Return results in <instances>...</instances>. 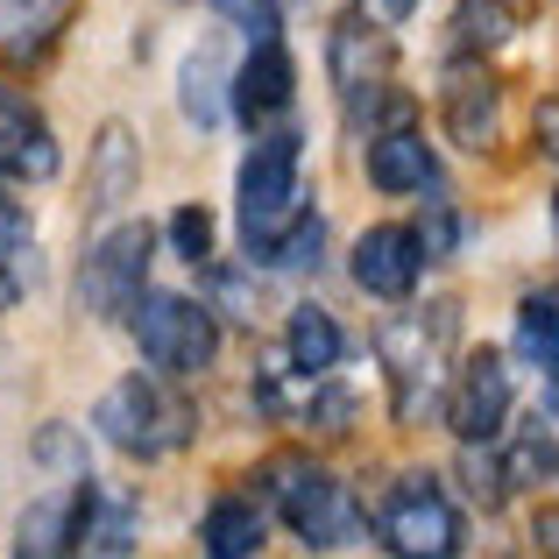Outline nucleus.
Instances as JSON below:
<instances>
[{"label":"nucleus","instance_id":"obj_16","mask_svg":"<svg viewBox=\"0 0 559 559\" xmlns=\"http://www.w3.org/2000/svg\"><path fill=\"white\" fill-rule=\"evenodd\" d=\"M496 128H503V99H496V79L489 71H461L447 85V135L461 150H489Z\"/></svg>","mask_w":559,"mask_h":559},{"label":"nucleus","instance_id":"obj_2","mask_svg":"<svg viewBox=\"0 0 559 559\" xmlns=\"http://www.w3.org/2000/svg\"><path fill=\"white\" fill-rule=\"evenodd\" d=\"M93 432L107 439L114 453H128V461H164V453H178L185 439L199 432V418H191V404L170 396L156 376H121L93 404Z\"/></svg>","mask_w":559,"mask_h":559},{"label":"nucleus","instance_id":"obj_26","mask_svg":"<svg viewBox=\"0 0 559 559\" xmlns=\"http://www.w3.org/2000/svg\"><path fill=\"white\" fill-rule=\"evenodd\" d=\"M164 234H170V248H178L185 262H213V213H205V205H178Z\"/></svg>","mask_w":559,"mask_h":559},{"label":"nucleus","instance_id":"obj_20","mask_svg":"<svg viewBox=\"0 0 559 559\" xmlns=\"http://www.w3.org/2000/svg\"><path fill=\"white\" fill-rule=\"evenodd\" d=\"M518 355L552 382V361H559V298L552 290H532L518 305Z\"/></svg>","mask_w":559,"mask_h":559},{"label":"nucleus","instance_id":"obj_9","mask_svg":"<svg viewBox=\"0 0 559 559\" xmlns=\"http://www.w3.org/2000/svg\"><path fill=\"white\" fill-rule=\"evenodd\" d=\"M290 93H298V64H290L284 36H255L248 64H241V71H227V99H234V114H241L248 128L276 121V114L290 107Z\"/></svg>","mask_w":559,"mask_h":559},{"label":"nucleus","instance_id":"obj_7","mask_svg":"<svg viewBox=\"0 0 559 559\" xmlns=\"http://www.w3.org/2000/svg\"><path fill=\"white\" fill-rule=\"evenodd\" d=\"M150 248H156V234L142 219H121V227L99 234L79 262V312L128 319V305L150 290Z\"/></svg>","mask_w":559,"mask_h":559},{"label":"nucleus","instance_id":"obj_13","mask_svg":"<svg viewBox=\"0 0 559 559\" xmlns=\"http://www.w3.org/2000/svg\"><path fill=\"white\" fill-rule=\"evenodd\" d=\"M142 185V142L128 121H107L93 135V156H85V213H114L121 199H135Z\"/></svg>","mask_w":559,"mask_h":559},{"label":"nucleus","instance_id":"obj_15","mask_svg":"<svg viewBox=\"0 0 559 559\" xmlns=\"http://www.w3.org/2000/svg\"><path fill=\"white\" fill-rule=\"evenodd\" d=\"M333 79H341L347 107L376 99L382 85H390V43L369 36V22H341L333 28Z\"/></svg>","mask_w":559,"mask_h":559},{"label":"nucleus","instance_id":"obj_18","mask_svg":"<svg viewBox=\"0 0 559 559\" xmlns=\"http://www.w3.org/2000/svg\"><path fill=\"white\" fill-rule=\"evenodd\" d=\"M178 107H185V121L199 128V135H213L219 114H227V64H219V43L213 36L185 57V71H178Z\"/></svg>","mask_w":559,"mask_h":559},{"label":"nucleus","instance_id":"obj_12","mask_svg":"<svg viewBox=\"0 0 559 559\" xmlns=\"http://www.w3.org/2000/svg\"><path fill=\"white\" fill-rule=\"evenodd\" d=\"M418 270H425V248H418L411 227H369L355 241V284L369 290V298H390V305L411 298Z\"/></svg>","mask_w":559,"mask_h":559},{"label":"nucleus","instance_id":"obj_31","mask_svg":"<svg viewBox=\"0 0 559 559\" xmlns=\"http://www.w3.org/2000/svg\"><path fill=\"white\" fill-rule=\"evenodd\" d=\"M361 8H369V22L382 28V22H404V14H411V0H361Z\"/></svg>","mask_w":559,"mask_h":559},{"label":"nucleus","instance_id":"obj_32","mask_svg":"<svg viewBox=\"0 0 559 559\" xmlns=\"http://www.w3.org/2000/svg\"><path fill=\"white\" fill-rule=\"evenodd\" d=\"M14 305V276H8V262H0V312Z\"/></svg>","mask_w":559,"mask_h":559},{"label":"nucleus","instance_id":"obj_6","mask_svg":"<svg viewBox=\"0 0 559 559\" xmlns=\"http://www.w3.org/2000/svg\"><path fill=\"white\" fill-rule=\"evenodd\" d=\"M376 532H382V546L404 552V559H453L461 538H467V524H461L453 496L439 489L432 475H404L390 496H382Z\"/></svg>","mask_w":559,"mask_h":559},{"label":"nucleus","instance_id":"obj_25","mask_svg":"<svg viewBox=\"0 0 559 559\" xmlns=\"http://www.w3.org/2000/svg\"><path fill=\"white\" fill-rule=\"evenodd\" d=\"M57 14H64V0H0V43H8V50H28Z\"/></svg>","mask_w":559,"mask_h":559},{"label":"nucleus","instance_id":"obj_4","mask_svg":"<svg viewBox=\"0 0 559 559\" xmlns=\"http://www.w3.org/2000/svg\"><path fill=\"white\" fill-rule=\"evenodd\" d=\"M305 135L298 128H270L255 135V150L241 156V178H234V199H241V234H248V255L298 213L305 199Z\"/></svg>","mask_w":559,"mask_h":559},{"label":"nucleus","instance_id":"obj_28","mask_svg":"<svg viewBox=\"0 0 559 559\" xmlns=\"http://www.w3.org/2000/svg\"><path fill=\"white\" fill-rule=\"evenodd\" d=\"M510 36V8L503 0H467L461 8V43L475 50V43H503Z\"/></svg>","mask_w":559,"mask_h":559},{"label":"nucleus","instance_id":"obj_23","mask_svg":"<svg viewBox=\"0 0 559 559\" xmlns=\"http://www.w3.org/2000/svg\"><path fill=\"white\" fill-rule=\"evenodd\" d=\"M503 481H552V404L538 411V418H524L518 447H510V461H503Z\"/></svg>","mask_w":559,"mask_h":559},{"label":"nucleus","instance_id":"obj_14","mask_svg":"<svg viewBox=\"0 0 559 559\" xmlns=\"http://www.w3.org/2000/svg\"><path fill=\"white\" fill-rule=\"evenodd\" d=\"M361 164H369V185H376V191L411 199V191L432 185V142H425L418 128H376Z\"/></svg>","mask_w":559,"mask_h":559},{"label":"nucleus","instance_id":"obj_27","mask_svg":"<svg viewBox=\"0 0 559 559\" xmlns=\"http://www.w3.org/2000/svg\"><path fill=\"white\" fill-rule=\"evenodd\" d=\"M213 14H219V22H234L248 43H255V36H276V28H284V8H276V0H213Z\"/></svg>","mask_w":559,"mask_h":559},{"label":"nucleus","instance_id":"obj_21","mask_svg":"<svg viewBox=\"0 0 559 559\" xmlns=\"http://www.w3.org/2000/svg\"><path fill=\"white\" fill-rule=\"evenodd\" d=\"M28 453H36V467H43L50 481H85V475H93V461H85V432H79V425H43Z\"/></svg>","mask_w":559,"mask_h":559},{"label":"nucleus","instance_id":"obj_29","mask_svg":"<svg viewBox=\"0 0 559 559\" xmlns=\"http://www.w3.org/2000/svg\"><path fill=\"white\" fill-rule=\"evenodd\" d=\"M418 248H425V262H439V255H453V241H461V213H453L447 199H432V213L418 219Z\"/></svg>","mask_w":559,"mask_h":559},{"label":"nucleus","instance_id":"obj_10","mask_svg":"<svg viewBox=\"0 0 559 559\" xmlns=\"http://www.w3.org/2000/svg\"><path fill=\"white\" fill-rule=\"evenodd\" d=\"M93 503V475L85 481H57L43 489L36 503L14 518V552L22 559H57V552H79V518Z\"/></svg>","mask_w":559,"mask_h":559},{"label":"nucleus","instance_id":"obj_3","mask_svg":"<svg viewBox=\"0 0 559 559\" xmlns=\"http://www.w3.org/2000/svg\"><path fill=\"white\" fill-rule=\"evenodd\" d=\"M128 326H135V347L156 376H205L219 355V319L213 305L185 298V290H142L128 305Z\"/></svg>","mask_w":559,"mask_h":559},{"label":"nucleus","instance_id":"obj_22","mask_svg":"<svg viewBox=\"0 0 559 559\" xmlns=\"http://www.w3.org/2000/svg\"><path fill=\"white\" fill-rule=\"evenodd\" d=\"M128 546H135V510L99 503V489H93V503L79 518V552H128Z\"/></svg>","mask_w":559,"mask_h":559},{"label":"nucleus","instance_id":"obj_24","mask_svg":"<svg viewBox=\"0 0 559 559\" xmlns=\"http://www.w3.org/2000/svg\"><path fill=\"white\" fill-rule=\"evenodd\" d=\"M305 425L326 439H341L355 425V390H341L333 376H312V396H305Z\"/></svg>","mask_w":559,"mask_h":559},{"label":"nucleus","instance_id":"obj_30","mask_svg":"<svg viewBox=\"0 0 559 559\" xmlns=\"http://www.w3.org/2000/svg\"><path fill=\"white\" fill-rule=\"evenodd\" d=\"M14 255H36V234H28V213L14 199H0V262Z\"/></svg>","mask_w":559,"mask_h":559},{"label":"nucleus","instance_id":"obj_1","mask_svg":"<svg viewBox=\"0 0 559 559\" xmlns=\"http://www.w3.org/2000/svg\"><path fill=\"white\" fill-rule=\"evenodd\" d=\"M248 481H255V496H262V503H270L312 552L355 546V538L369 532V518L355 510V496H347L341 481H333L326 467L312 461V453H270V461H262Z\"/></svg>","mask_w":559,"mask_h":559},{"label":"nucleus","instance_id":"obj_8","mask_svg":"<svg viewBox=\"0 0 559 559\" xmlns=\"http://www.w3.org/2000/svg\"><path fill=\"white\" fill-rule=\"evenodd\" d=\"M503 418H510V361L481 347V355L461 361V376L447 390V425L461 447H489L503 432Z\"/></svg>","mask_w":559,"mask_h":559},{"label":"nucleus","instance_id":"obj_11","mask_svg":"<svg viewBox=\"0 0 559 559\" xmlns=\"http://www.w3.org/2000/svg\"><path fill=\"white\" fill-rule=\"evenodd\" d=\"M57 135L28 99H0V185H50Z\"/></svg>","mask_w":559,"mask_h":559},{"label":"nucleus","instance_id":"obj_5","mask_svg":"<svg viewBox=\"0 0 559 559\" xmlns=\"http://www.w3.org/2000/svg\"><path fill=\"white\" fill-rule=\"evenodd\" d=\"M453 333H461L453 305H425V312L382 319L376 355H382V369H390L396 418H418V404L439 390V369H447V355H453Z\"/></svg>","mask_w":559,"mask_h":559},{"label":"nucleus","instance_id":"obj_17","mask_svg":"<svg viewBox=\"0 0 559 559\" xmlns=\"http://www.w3.org/2000/svg\"><path fill=\"white\" fill-rule=\"evenodd\" d=\"M341 326H333L326 305H290V326H284V369L290 376H333L341 369Z\"/></svg>","mask_w":559,"mask_h":559},{"label":"nucleus","instance_id":"obj_19","mask_svg":"<svg viewBox=\"0 0 559 559\" xmlns=\"http://www.w3.org/2000/svg\"><path fill=\"white\" fill-rule=\"evenodd\" d=\"M199 546L213 552V559H248V552H262V510H255V496H219V503H205Z\"/></svg>","mask_w":559,"mask_h":559}]
</instances>
